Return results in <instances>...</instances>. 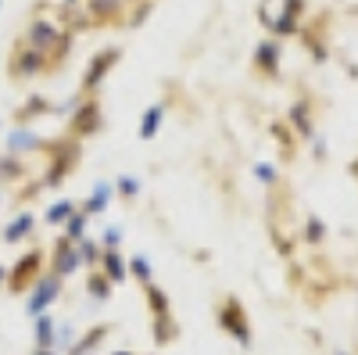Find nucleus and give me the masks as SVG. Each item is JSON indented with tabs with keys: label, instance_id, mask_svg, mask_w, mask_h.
<instances>
[{
	"label": "nucleus",
	"instance_id": "nucleus-2",
	"mask_svg": "<svg viewBox=\"0 0 358 355\" xmlns=\"http://www.w3.org/2000/svg\"><path fill=\"white\" fill-rule=\"evenodd\" d=\"M36 273H40V251H36V255H25L22 265H15V273L8 277V280H11V291H25L29 280H33Z\"/></svg>",
	"mask_w": 358,
	"mask_h": 355
},
{
	"label": "nucleus",
	"instance_id": "nucleus-11",
	"mask_svg": "<svg viewBox=\"0 0 358 355\" xmlns=\"http://www.w3.org/2000/svg\"><path fill=\"white\" fill-rule=\"evenodd\" d=\"M133 273H136L140 280H151V265H147L143 258H133Z\"/></svg>",
	"mask_w": 358,
	"mask_h": 355
},
{
	"label": "nucleus",
	"instance_id": "nucleus-15",
	"mask_svg": "<svg viewBox=\"0 0 358 355\" xmlns=\"http://www.w3.org/2000/svg\"><path fill=\"white\" fill-rule=\"evenodd\" d=\"M36 355H54V351H50V348H40V351H36Z\"/></svg>",
	"mask_w": 358,
	"mask_h": 355
},
{
	"label": "nucleus",
	"instance_id": "nucleus-9",
	"mask_svg": "<svg viewBox=\"0 0 358 355\" xmlns=\"http://www.w3.org/2000/svg\"><path fill=\"white\" fill-rule=\"evenodd\" d=\"M158 118H162V108H151V111H147V123H143V137H155V126H158Z\"/></svg>",
	"mask_w": 358,
	"mask_h": 355
},
{
	"label": "nucleus",
	"instance_id": "nucleus-1",
	"mask_svg": "<svg viewBox=\"0 0 358 355\" xmlns=\"http://www.w3.org/2000/svg\"><path fill=\"white\" fill-rule=\"evenodd\" d=\"M219 323H222V327L236 337V341H251V330H248V323L241 319V305H236V302H226V309H222V316H219Z\"/></svg>",
	"mask_w": 358,
	"mask_h": 355
},
{
	"label": "nucleus",
	"instance_id": "nucleus-16",
	"mask_svg": "<svg viewBox=\"0 0 358 355\" xmlns=\"http://www.w3.org/2000/svg\"><path fill=\"white\" fill-rule=\"evenodd\" d=\"M115 355H129V351H115Z\"/></svg>",
	"mask_w": 358,
	"mask_h": 355
},
{
	"label": "nucleus",
	"instance_id": "nucleus-10",
	"mask_svg": "<svg viewBox=\"0 0 358 355\" xmlns=\"http://www.w3.org/2000/svg\"><path fill=\"white\" fill-rule=\"evenodd\" d=\"M104 204H108V187H97V194L90 197L86 209H90V212H97V209H104Z\"/></svg>",
	"mask_w": 358,
	"mask_h": 355
},
{
	"label": "nucleus",
	"instance_id": "nucleus-6",
	"mask_svg": "<svg viewBox=\"0 0 358 355\" xmlns=\"http://www.w3.org/2000/svg\"><path fill=\"white\" fill-rule=\"evenodd\" d=\"M104 270H108V280H122V277H126L122 258H118L115 251H108V255H104Z\"/></svg>",
	"mask_w": 358,
	"mask_h": 355
},
{
	"label": "nucleus",
	"instance_id": "nucleus-5",
	"mask_svg": "<svg viewBox=\"0 0 358 355\" xmlns=\"http://www.w3.org/2000/svg\"><path fill=\"white\" fill-rule=\"evenodd\" d=\"M29 226H33V216H22V219H15V223L4 230V241H18V237H25V233H29Z\"/></svg>",
	"mask_w": 358,
	"mask_h": 355
},
{
	"label": "nucleus",
	"instance_id": "nucleus-8",
	"mask_svg": "<svg viewBox=\"0 0 358 355\" xmlns=\"http://www.w3.org/2000/svg\"><path fill=\"white\" fill-rule=\"evenodd\" d=\"M108 284H111L108 277H94V280H90V291H94L97 298H108V294H111V287H108Z\"/></svg>",
	"mask_w": 358,
	"mask_h": 355
},
{
	"label": "nucleus",
	"instance_id": "nucleus-12",
	"mask_svg": "<svg viewBox=\"0 0 358 355\" xmlns=\"http://www.w3.org/2000/svg\"><path fill=\"white\" fill-rule=\"evenodd\" d=\"M69 212H72V204H57V209H50V216H47V219H50V223H62Z\"/></svg>",
	"mask_w": 358,
	"mask_h": 355
},
{
	"label": "nucleus",
	"instance_id": "nucleus-17",
	"mask_svg": "<svg viewBox=\"0 0 358 355\" xmlns=\"http://www.w3.org/2000/svg\"><path fill=\"white\" fill-rule=\"evenodd\" d=\"M0 280H4V270H0Z\"/></svg>",
	"mask_w": 358,
	"mask_h": 355
},
{
	"label": "nucleus",
	"instance_id": "nucleus-14",
	"mask_svg": "<svg viewBox=\"0 0 358 355\" xmlns=\"http://www.w3.org/2000/svg\"><path fill=\"white\" fill-rule=\"evenodd\" d=\"M322 237V223L319 219H308V241H319Z\"/></svg>",
	"mask_w": 358,
	"mask_h": 355
},
{
	"label": "nucleus",
	"instance_id": "nucleus-18",
	"mask_svg": "<svg viewBox=\"0 0 358 355\" xmlns=\"http://www.w3.org/2000/svg\"><path fill=\"white\" fill-rule=\"evenodd\" d=\"M337 355H344V351H337Z\"/></svg>",
	"mask_w": 358,
	"mask_h": 355
},
{
	"label": "nucleus",
	"instance_id": "nucleus-13",
	"mask_svg": "<svg viewBox=\"0 0 358 355\" xmlns=\"http://www.w3.org/2000/svg\"><path fill=\"white\" fill-rule=\"evenodd\" d=\"M69 237H72V241H79V237H83V216H76L69 223Z\"/></svg>",
	"mask_w": 358,
	"mask_h": 355
},
{
	"label": "nucleus",
	"instance_id": "nucleus-3",
	"mask_svg": "<svg viewBox=\"0 0 358 355\" xmlns=\"http://www.w3.org/2000/svg\"><path fill=\"white\" fill-rule=\"evenodd\" d=\"M54 298H57V277H50V280H43V284L36 287L33 302H29V312H43Z\"/></svg>",
	"mask_w": 358,
	"mask_h": 355
},
{
	"label": "nucleus",
	"instance_id": "nucleus-4",
	"mask_svg": "<svg viewBox=\"0 0 358 355\" xmlns=\"http://www.w3.org/2000/svg\"><path fill=\"white\" fill-rule=\"evenodd\" d=\"M79 265V251L76 248H69L65 241L57 244V262H54V270H57V277H65V273H72Z\"/></svg>",
	"mask_w": 358,
	"mask_h": 355
},
{
	"label": "nucleus",
	"instance_id": "nucleus-7",
	"mask_svg": "<svg viewBox=\"0 0 358 355\" xmlns=\"http://www.w3.org/2000/svg\"><path fill=\"white\" fill-rule=\"evenodd\" d=\"M36 341H40V348H50L54 344V327H50L47 316H40V323H36Z\"/></svg>",
	"mask_w": 358,
	"mask_h": 355
}]
</instances>
